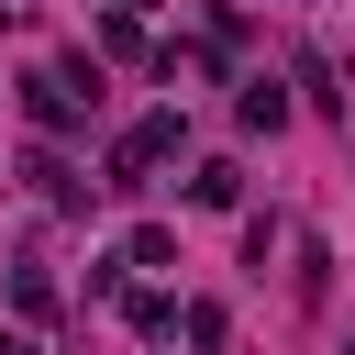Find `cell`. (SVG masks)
I'll use <instances>...</instances> for the list:
<instances>
[{
    "label": "cell",
    "instance_id": "obj_1",
    "mask_svg": "<svg viewBox=\"0 0 355 355\" xmlns=\"http://www.w3.org/2000/svg\"><path fill=\"white\" fill-rule=\"evenodd\" d=\"M178 144H189V111H144V122L111 144V189H144V178H155Z\"/></svg>",
    "mask_w": 355,
    "mask_h": 355
},
{
    "label": "cell",
    "instance_id": "obj_2",
    "mask_svg": "<svg viewBox=\"0 0 355 355\" xmlns=\"http://www.w3.org/2000/svg\"><path fill=\"white\" fill-rule=\"evenodd\" d=\"M22 111H33L44 133H78V122H89V78H78V67H33V78H22Z\"/></svg>",
    "mask_w": 355,
    "mask_h": 355
},
{
    "label": "cell",
    "instance_id": "obj_3",
    "mask_svg": "<svg viewBox=\"0 0 355 355\" xmlns=\"http://www.w3.org/2000/svg\"><path fill=\"white\" fill-rule=\"evenodd\" d=\"M233 200H244V166L233 155H200L189 166V211H233Z\"/></svg>",
    "mask_w": 355,
    "mask_h": 355
},
{
    "label": "cell",
    "instance_id": "obj_4",
    "mask_svg": "<svg viewBox=\"0 0 355 355\" xmlns=\"http://www.w3.org/2000/svg\"><path fill=\"white\" fill-rule=\"evenodd\" d=\"M277 122H288V89L255 78V89H244V133H277Z\"/></svg>",
    "mask_w": 355,
    "mask_h": 355
},
{
    "label": "cell",
    "instance_id": "obj_5",
    "mask_svg": "<svg viewBox=\"0 0 355 355\" xmlns=\"http://www.w3.org/2000/svg\"><path fill=\"white\" fill-rule=\"evenodd\" d=\"M11 311L44 322V311H55V277H44V266H11Z\"/></svg>",
    "mask_w": 355,
    "mask_h": 355
},
{
    "label": "cell",
    "instance_id": "obj_6",
    "mask_svg": "<svg viewBox=\"0 0 355 355\" xmlns=\"http://www.w3.org/2000/svg\"><path fill=\"white\" fill-rule=\"evenodd\" d=\"M122 266H178V233H166V222H144V233L122 244Z\"/></svg>",
    "mask_w": 355,
    "mask_h": 355
},
{
    "label": "cell",
    "instance_id": "obj_7",
    "mask_svg": "<svg viewBox=\"0 0 355 355\" xmlns=\"http://www.w3.org/2000/svg\"><path fill=\"white\" fill-rule=\"evenodd\" d=\"M0 355H44V344H33V333H0Z\"/></svg>",
    "mask_w": 355,
    "mask_h": 355
},
{
    "label": "cell",
    "instance_id": "obj_8",
    "mask_svg": "<svg viewBox=\"0 0 355 355\" xmlns=\"http://www.w3.org/2000/svg\"><path fill=\"white\" fill-rule=\"evenodd\" d=\"M0 11H11V0H0Z\"/></svg>",
    "mask_w": 355,
    "mask_h": 355
}]
</instances>
